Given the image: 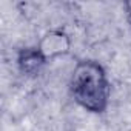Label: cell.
<instances>
[{
    "label": "cell",
    "mask_w": 131,
    "mask_h": 131,
    "mask_svg": "<svg viewBox=\"0 0 131 131\" xmlns=\"http://www.w3.org/2000/svg\"><path fill=\"white\" fill-rule=\"evenodd\" d=\"M46 59L42 56L39 48H23L17 54V67L22 74L28 77H36L42 73L46 65Z\"/></svg>",
    "instance_id": "obj_3"
},
{
    "label": "cell",
    "mask_w": 131,
    "mask_h": 131,
    "mask_svg": "<svg viewBox=\"0 0 131 131\" xmlns=\"http://www.w3.org/2000/svg\"><path fill=\"white\" fill-rule=\"evenodd\" d=\"M123 8H125V14H126L128 23L131 25V0H129V2H125V3H123Z\"/></svg>",
    "instance_id": "obj_4"
},
{
    "label": "cell",
    "mask_w": 131,
    "mask_h": 131,
    "mask_svg": "<svg viewBox=\"0 0 131 131\" xmlns=\"http://www.w3.org/2000/svg\"><path fill=\"white\" fill-rule=\"evenodd\" d=\"M73 100L88 113L102 114L106 111L111 97V83L105 68L96 60H80L70 77Z\"/></svg>",
    "instance_id": "obj_1"
},
{
    "label": "cell",
    "mask_w": 131,
    "mask_h": 131,
    "mask_svg": "<svg viewBox=\"0 0 131 131\" xmlns=\"http://www.w3.org/2000/svg\"><path fill=\"white\" fill-rule=\"evenodd\" d=\"M71 37L62 29L46 31L39 40V51L46 60H52L62 56H67L71 51Z\"/></svg>",
    "instance_id": "obj_2"
}]
</instances>
